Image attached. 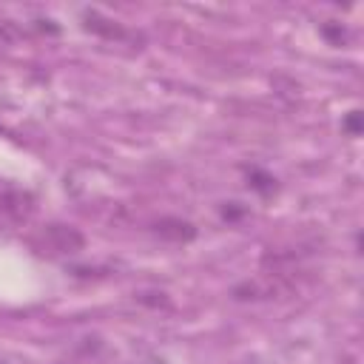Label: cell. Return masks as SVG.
<instances>
[{"instance_id": "3", "label": "cell", "mask_w": 364, "mask_h": 364, "mask_svg": "<svg viewBox=\"0 0 364 364\" xmlns=\"http://www.w3.org/2000/svg\"><path fill=\"white\" fill-rule=\"evenodd\" d=\"M85 28H91V31H97V34H105V37H122V31H119V28H117L111 20L100 17L97 11L85 14Z\"/></svg>"}, {"instance_id": "7", "label": "cell", "mask_w": 364, "mask_h": 364, "mask_svg": "<svg viewBox=\"0 0 364 364\" xmlns=\"http://www.w3.org/2000/svg\"><path fill=\"white\" fill-rule=\"evenodd\" d=\"M0 364H6V361H3V358H0Z\"/></svg>"}, {"instance_id": "5", "label": "cell", "mask_w": 364, "mask_h": 364, "mask_svg": "<svg viewBox=\"0 0 364 364\" xmlns=\"http://www.w3.org/2000/svg\"><path fill=\"white\" fill-rule=\"evenodd\" d=\"M344 131H347L350 136H355V134L361 131V111H350V117L344 119Z\"/></svg>"}, {"instance_id": "4", "label": "cell", "mask_w": 364, "mask_h": 364, "mask_svg": "<svg viewBox=\"0 0 364 364\" xmlns=\"http://www.w3.org/2000/svg\"><path fill=\"white\" fill-rule=\"evenodd\" d=\"M247 179H250V188H253V191H259L262 196H270V193L276 191V179H273L270 173H264V171H259V168H253V171H247Z\"/></svg>"}, {"instance_id": "6", "label": "cell", "mask_w": 364, "mask_h": 364, "mask_svg": "<svg viewBox=\"0 0 364 364\" xmlns=\"http://www.w3.org/2000/svg\"><path fill=\"white\" fill-rule=\"evenodd\" d=\"M134 364H165V361L156 358V355H145V358H139V361H134Z\"/></svg>"}, {"instance_id": "2", "label": "cell", "mask_w": 364, "mask_h": 364, "mask_svg": "<svg viewBox=\"0 0 364 364\" xmlns=\"http://www.w3.org/2000/svg\"><path fill=\"white\" fill-rule=\"evenodd\" d=\"M156 236L159 239H168V242H191L196 236V228L188 222V219H179V216H165L154 225Z\"/></svg>"}, {"instance_id": "1", "label": "cell", "mask_w": 364, "mask_h": 364, "mask_svg": "<svg viewBox=\"0 0 364 364\" xmlns=\"http://www.w3.org/2000/svg\"><path fill=\"white\" fill-rule=\"evenodd\" d=\"M43 242L46 247H51L54 253H77L85 247V239L77 228L71 225H48L43 230Z\"/></svg>"}]
</instances>
